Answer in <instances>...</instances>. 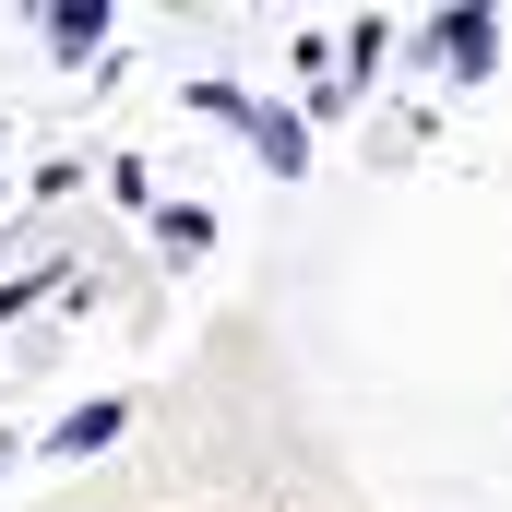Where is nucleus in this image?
Wrapping results in <instances>:
<instances>
[{
    "instance_id": "f257e3e1",
    "label": "nucleus",
    "mask_w": 512,
    "mask_h": 512,
    "mask_svg": "<svg viewBox=\"0 0 512 512\" xmlns=\"http://www.w3.org/2000/svg\"><path fill=\"white\" fill-rule=\"evenodd\" d=\"M96 441H120V405H84V417L60 429V453H96Z\"/></svg>"
}]
</instances>
